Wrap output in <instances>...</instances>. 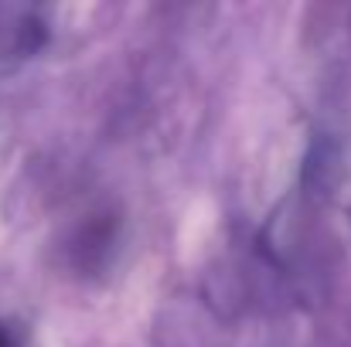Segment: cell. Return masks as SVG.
<instances>
[{
    "instance_id": "6da1fadb",
    "label": "cell",
    "mask_w": 351,
    "mask_h": 347,
    "mask_svg": "<svg viewBox=\"0 0 351 347\" xmlns=\"http://www.w3.org/2000/svg\"><path fill=\"white\" fill-rule=\"evenodd\" d=\"M0 347H14V341H10V334L0 327Z\"/></svg>"
}]
</instances>
